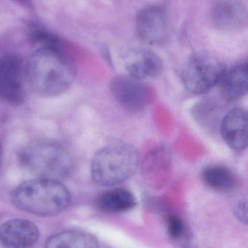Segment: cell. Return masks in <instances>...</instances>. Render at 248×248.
Returning a JSON list of instances; mask_svg holds the SVG:
<instances>
[{"label":"cell","instance_id":"cell-1","mask_svg":"<svg viewBox=\"0 0 248 248\" xmlns=\"http://www.w3.org/2000/svg\"><path fill=\"white\" fill-rule=\"evenodd\" d=\"M76 69L61 49L40 47L27 62L26 77L33 92L43 97L62 95L72 87Z\"/></svg>","mask_w":248,"mask_h":248},{"label":"cell","instance_id":"cell-2","mask_svg":"<svg viewBox=\"0 0 248 248\" xmlns=\"http://www.w3.org/2000/svg\"><path fill=\"white\" fill-rule=\"evenodd\" d=\"M11 201L26 213L50 217L67 209L71 194L59 180L39 177L18 186L11 194Z\"/></svg>","mask_w":248,"mask_h":248},{"label":"cell","instance_id":"cell-3","mask_svg":"<svg viewBox=\"0 0 248 248\" xmlns=\"http://www.w3.org/2000/svg\"><path fill=\"white\" fill-rule=\"evenodd\" d=\"M139 155L129 143H111L96 152L91 164V175L97 184L112 186L131 178L139 165Z\"/></svg>","mask_w":248,"mask_h":248},{"label":"cell","instance_id":"cell-4","mask_svg":"<svg viewBox=\"0 0 248 248\" xmlns=\"http://www.w3.org/2000/svg\"><path fill=\"white\" fill-rule=\"evenodd\" d=\"M18 157L26 169L42 178H66L74 167L69 151L51 140H40L27 145L20 152Z\"/></svg>","mask_w":248,"mask_h":248},{"label":"cell","instance_id":"cell-5","mask_svg":"<svg viewBox=\"0 0 248 248\" xmlns=\"http://www.w3.org/2000/svg\"><path fill=\"white\" fill-rule=\"evenodd\" d=\"M226 72L219 59L204 52L194 53L187 61L182 72V82L188 92L205 93L218 85Z\"/></svg>","mask_w":248,"mask_h":248},{"label":"cell","instance_id":"cell-6","mask_svg":"<svg viewBox=\"0 0 248 248\" xmlns=\"http://www.w3.org/2000/svg\"><path fill=\"white\" fill-rule=\"evenodd\" d=\"M110 90L118 104L130 112L141 111L149 103L147 87L130 75H121L113 78Z\"/></svg>","mask_w":248,"mask_h":248},{"label":"cell","instance_id":"cell-7","mask_svg":"<svg viewBox=\"0 0 248 248\" xmlns=\"http://www.w3.org/2000/svg\"><path fill=\"white\" fill-rule=\"evenodd\" d=\"M138 37L150 46H159L166 41L168 23L166 12L159 5H149L143 8L136 17Z\"/></svg>","mask_w":248,"mask_h":248},{"label":"cell","instance_id":"cell-8","mask_svg":"<svg viewBox=\"0 0 248 248\" xmlns=\"http://www.w3.org/2000/svg\"><path fill=\"white\" fill-rule=\"evenodd\" d=\"M0 97L13 104L24 101L22 61L16 55H6L0 60Z\"/></svg>","mask_w":248,"mask_h":248},{"label":"cell","instance_id":"cell-9","mask_svg":"<svg viewBox=\"0 0 248 248\" xmlns=\"http://www.w3.org/2000/svg\"><path fill=\"white\" fill-rule=\"evenodd\" d=\"M248 111L243 107H234L223 117L220 133L225 143L235 151L248 146Z\"/></svg>","mask_w":248,"mask_h":248},{"label":"cell","instance_id":"cell-10","mask_svg":"<svg viewBox=\"0 0 248 248\" xmlns=\"http://www.w3.org/2000/svg\"><path fill=\"white\" fill-rule=\"evenodd\" d=\"M38 239L37 226L25 219H11L0 227V243L6 248H30Z\"/></svg>","mask_w":248,"mask_h":248},{"label":"cell","instance_id":"cell-11","mask_svg":"<svg viewBox=\"0 0 248 248\" xmlns=\"http://www.w3.org/2000/svg\"><path fill=\"white\" fill-rule=\"evenodd\" d=\"M124 66L129 75L142 80L159 75L163 63L160 57L152 50L135 49L126 54Z\"/></svg>","mask_w":248,"mask_h":248},{"label":"cell","instance_id":"cell-12","mask_svg":"<svg viewBox=\"0 0 248 248\" xmlns=\"http://www.w3.org/2000/svg\"><path fill=\"white\" fill-rule=\"evenodd\" d=\"M213 18L218 28L236 30L246 21V8L237 0H220L213 8Z\"/></svg>","mask_w":248,"mask_h":248},{"label":"cell","instance_id":"cell-13","mask_svg":"<svg viewBox=\"0 0 248 248\" xmlns=\"http://www.w3.org/2000/svg\"><path fill=\"white\" fill-rule=\"evenodd\" d=\"M220 93L223 99L235 101L248 92V66L246 63L234 66L225 72L219 82Z\"/></svg>","mask_w":248,"mask_h":248},{"label":"cell","instance_id":"cell-14","mask_svg":"<svg viewBox=\"0 0 248 248\" xmlns=\"http://www.w3.org/2000/svg\"><path fill=\"white\" fill-rule=\"evenodd\" d=\"M97 207L107 213H120L128 211L137 204L136 197L128 190L114 188L101 194L96 200Z\"/></svg>","mask_w":248,"mask_h":248},{"label":"cell","instance_id":"cell-15","mask_svg":"<svg viewBox=\"0 0 248 248\" xmlns=\"http://www.w3.org/2000/svg\"><path fill=\"white\" fill-rule=\"evenodd\" d=\"M46 247L50 248H96L99 247V242L89 232L68 230L50 236L46 242Z\"/></svg>","mask_w":248,"mask_h":248},{"label":"cell","instance_id":"cell-16","mask_svg":"<svg viewBox=\"0 0 248 248\" xmlns=\"http://www.w3.org/2000/svg\"><path fill=\"white\" fill-rule=\"evenodd\" d=\"M202 179L207 186L220 192L232 191L236 184L234 174L221 165L206 167L202 172Z\"/></svg>","mask_w":248,"mask_h":248},{"label":"cell","instance_id":"cell-17","mask_svg":"<svg viewBox=\"0 0 248 248\" xmlns=\"http://www.w3.org/2000/svg\"><path fill=\"white\" fill-rule=\"evenodd\" d=\"M29 31L32 41L38 44L40 47L61 49L60 43L57 37L48 31L35 25H30Z\"/></svg>","mask_w":248,"mask_h":248},{"label":"cell","instance_id":"cell-18","mask_svg":"<svg viewBox=\"0 0 248 248\" xmlns=\"http://www.w3.org/2000/svg\"><path fill=\"white\" fill-rule=\"evenodd\" d=\"M167 231L173 240L184 239L186 235V227L184 220L176 215H170L167 217Z\"/></svg>","mask_w":248,"mask_h":248},{"label":"cell","instance_id":"cell-19","mask_svg":"<svg viewBox=\"0 0 248 248\" xmlns=\"http://www.w3.org/2000/svg\"><path fill=\"white\" fill-rule=\"evenodd\" d=\"M233 214L241 223L247 225L248 223V210L246 202H241L235 207Z\"/></svg>","mask_w":248,"mask_h":248},{"label":"cell","instance_id":"cell-20","mask_svg":"<svg viewBox=\"0 0 248 248\" xmlns=\"http://www.w3.org/2000/svg\"><path fill=\"white\" fill-rule=\"evenodd\" d=\"M2 147H1V146H0V165H1V162H2Z\"/></svg>","mask_w":248,"mask_h":248}]
</instances>
